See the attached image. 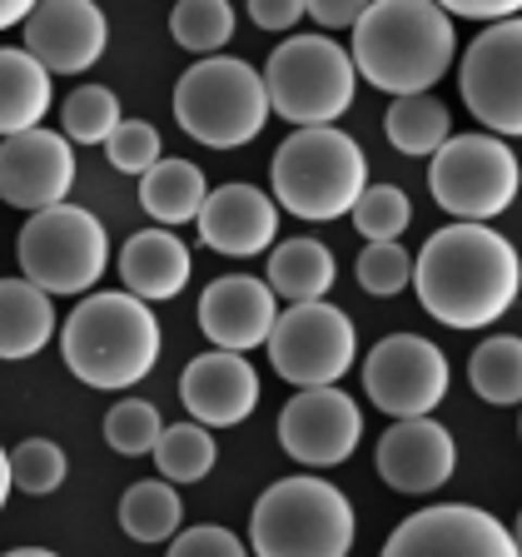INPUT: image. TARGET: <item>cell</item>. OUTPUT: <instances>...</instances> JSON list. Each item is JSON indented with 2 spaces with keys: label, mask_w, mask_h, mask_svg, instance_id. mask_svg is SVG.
I'll return each mask as SVG.
<instances>
[{
  "label": "cell",
  "mask_w": 522,
  "mask_h": 557,
  "mask_svg": "<svg viewBox=\"0 0 522 557\" xmlns=\"http://www.w3.org/2000/svg\"><path fill=\"white\" fill-rule=\"evenodd\" d=\"M413 289L438 324L487 329L518 304L522 259L498 230L458 220L433 234L413 259Z\"/></svg>",
  "instance_id": "cell-1"
},
{
  "label": "cell",
  "mask_w": 522,
  "mask_h": 557,
  "mask_svg": "<svg viewBox=\"0 0 522 557\" xmlns=\"http://www.w3.org/2000/svg\"><path fill=\"white\" fill-rule=\"evenodd\" d=\"M353 70L383 95H423L458 55L452 15L438 0H369L353 25Z\"/></svg>",
  "instance_id": "cell-2"
},
{
  "label": "cell",
  "mask_w": 522,
  "mask_h": 557,
  "mask_svg": "<svg viewBox=\"0 0 522 557\" xmlns=\"http://www.w3.org/2000/svg\"><path fill=\"white\" fill-rule=\"evenodd\" d=\"M60 354L85 388H135L160 363V319L135 294H90L60 329Z\"/></svg>",
  "instance_id": "cell-3"
},
{
  "label": "cell",
  "mask_w": 522,
  "mask_h": 557,
  "mask_svg": "<svg viewBox=\"0 0 522 557\" xmlns=\"http://www.w3.org/2000/svg\"><path fill=\"white\" fill-rule=\"evenodd\" d=\"M274 180V205L289 209L294 220H344L369 189V160H363L359 139L334 125L294 129L274 150L269 164Z\"/></svg>",
  "instance_id": "cell-4"
},
{
  "label": "cell",
  "mask_w": 522,
  "mask_h": 557,
  "mask_svg": "<svg viewBox=\"0 0 522 557\" xmlns=\"http://www.w3.org/2000/svg\"><path fill=\"white\" fill-rule=\"evenodd\" d=\"M254 557H348L353 508L324 478H278L249 518Z\"/></svg>",
  "instance_id": "cell-5"
},
{
  "label": "cell",
  "mask_w": 522,
  "mask_h": 557,
  "mask_svg": "<svg viewBox=\"0 0 522 557\" xmlns=\"http://www.w3.org/2000/svg\"><path fill=\"white\" fill-rule=\"evenodd\" d=\"M174 120L209 150H239L269 120L264 75L234 55H204L174 85Z\"/></svg>",
  "instance_id": "cell-6"
},
{
  "label": "cell",
  "mask_w": 522,
  "mask_h": 557,
  "mask_svg": "<svg viewBox=\"0 0 522 557\" xmlns=\"http://www.w3.org/2000/svg\"><path fill=\"white\" fill-rule=\"evenodd\" d=\"M353 85H359L353 55L319 30L278 40L264 65L269 110H278V120H289L299 129L334 125L353 104Z\"/></svg>",
  "instance_id": "cell-7"
},
{
  "label": "cell",
  "mask_w": 522,
  "mask_h": 557,
  "mask_svg": "<svg viewBox=\"0 0 522 557\" xmlns=\"http://www.w3.org/2000/svg\"><path fill=\"white\" fill-rule=\"evenodd\" d=\"M15 259H21V274L46 294H85L110 264V239L90 209L50 205L25 220Z\"/></svg>",
  "instance_id": "cell-8"
},
{
  "label": "cell",
  "mask_w": 522,
  "mask_h": 557,
  "mask_svg": "<svg viewBox=\"0 0 522 557\" xmlns=\"http://www.w3.org/2000/svg\"><path fill=\"white\" fill-rule=\"evenodd\" d=\"M518 185L522 174L502 135H448V145L428 164V189L452 220H498L518 199Z\"/></svg>",
  "instance_id": "cell-9"
},
{
  "label": "cell",
  "mask_w": 522,
  "mask_h": 557,
  "mask_svg": "<svg viewBox=\"0 0 522 557\" xmlns=\"http://www.w3.org/2000/svg\"><path fill=\"white\" fill-rule=\"evenodd\" d=\"M269 363L294 388H328L359 359V334L338 304H289L264 338Z\"/></svg>",
  "instance_id": "cell-10"
},
{
  "label": "cell",
  "mask_w": 522,
  "mask_h": 557,
  "mask_svg": "<svg viewBox=\"0 0 522 557\" xmlns=\"http://www.w3.org/2000/svg\"><path fill=\"white\" fill-rule=\"evenodd\" d=\"M458 90L477 125L522 139V15L493 21L458 60Z\"/></svg>",
  "instance_id": "cell-11"
},
{
  "label": "cell",
  "mask_w": 522,
  "mask_h": 557,
  "mask_svg": "<svg viewBox=\"0 0 522 557\" xmlns=\"http://www.w3.org/2000/svg\"><path fill=\"white\" fill-rule=\"evenodd\" d=\"M448 354L423 334H388L363 359V394L388 418H428L448 398Z\"/></svg>",
  "instance_id": "cell-12"
},
{
  "label": "cell",
  "mask_w": 522,
  "mask_h": 557,
  "mask_svg": "<svg viewBox=\"0 0 522 557\" xmlns=\"http://www.w3.org/2000/svg\"><path fill=\"white\" fill-rule=\"evenodd\" d=\"M378 557H518V543L493 512L438 503L398 522Z\"/></svg>",
  "instance_id": "cell-13"
},
{
  "label": "cell",
  "mask_w": 522,
  "mask_h": 557,
  "mask_svg": "<svg viewBox=\"0 0 522 557\" xmlns=\"http://www.w3.org/2000/svg\"><path fill=\"white\" fill-rule=\"evenodd\" d=\"M363 438V413L344 388H299L278 413V443L303 468H338Z\"/></svg>",
  "instance_id": "cell-14"
},
{
  "label": "cell",
  "mask_w": 522,
  "mask_h": 557,
  "mask_svg": "<svg viewBox=\"0 0 522 557\" xmlns=\"http://www.w3.org/2000/svg\"><path fill=\"white\" fill-rule=\"evenodd\" d=\"M75 185V154L55 129H21L0 139V199L11 209H50L65 205Z\"/></svg>",
  "instance_id": "cell-15"
},
{
  "label": "cell",
  "mask_w": 522,
  "mask_h": 557,
  "mask_svg": "<svg viewBox=\"0 0 522 557\" xmlns=\"http://www.w3.org/2000/svg\"><path fill=\"white\" fill-rule=\"evenodd\" d=\"M21 40L50 75H80L104 55L110 25L95 0H40L21 21Z\"/></svg>",
  "instance_id": "cell-16"
},
{
  "label": "cell",
  "mask_w": 522,
  "mask_h": 557,
  "mask_svg": "<svg viewBox=\"0 0 522 557\" xmlns=\"http://www.w3.org/2000/svg\"><path fill=\"white\" fill-rule=\"evenodd\" d=\"M452 468L458 448L438 418H394V429L378 438V478L394 493H438Z\"/></svg>",
  "instance_id": "cell-17"
},
{
  "label": "cell",
  "mask_w": 522,
  "mask_h": 557,
  "mask_svg": "<svg viewBox=\"0 0 522 557\" xmlns=\"http://www.w3.org/2000/svg\"><path fill=\"white\" fill-rule=\"evenodd\" d=\"M179 398H185L189 418L204 429H234L254 413L259 404V373L249 369L244 354L229 348H209L199 359H189V369L179 373Z\"/></svg>",
  "instance_id": "cell-18"
},
{
  "label": "cell",
  "mask_w": 522,
  "mask_h": 557,
  "mask_svg": "<svg viewBox=\"0 0 522 557\" xmlns=\"http://www.w3.org/2000/svg\"><path fill=\"white\" fill-rule=\"evenodd\" d=\"M278 319L274 289L264 278L249 274H224L214 278L204 294H199V329L214 348H229V354H249L269 338Z\"/></svg>",
  "instance_id": "cell-19"
},
{
  "label": "cell",
  "mask_w": 522,
  "mask_h": 557,
  "mask_svg": "<svg viewBox=\"0 0 522 557\" xmlns=\"http://www.w3.org/2000/svg\"><path fill=\"white\" fill-rule=\"evenodd\" d=\"M278 234V205L254 185H220L199 205V239L214 255L249 259L264 255L269 239Z\"/></svg>",
  "instance_id": "cell-20"
},
{
  "label": "cell",
  "mask_w": 522,
  "mask_h": 557,
  "mask_svg": "<svg viewBox=\"0 0 522 557\" xmlns=\"http://www.w3.org/2000/svg\"><path fill=\"white\" fill-rule=\"evenodd\" d=\"M189 244L174 230H139L125 239L120 249V278H125V294L154 304V299H174V294L189 284Z\"/></svg>",
  "instance_id": "cell-21"
},
{
  "label": "cell",
  "mask_w": 522,
  "mask_h": 557,
  "mask_svg": "<svg viewBox=\"0 0 522 557\" xmlns=\"http://www.w3.org/2000/svg\"><path fill=\"white\" fill-rule=\"evenodd\" d=\"M55 334L50 294L30 278H0V359H35Z\"/></svg>",
  "instance_id": "cell-22"
},
{
  "label": "cell",
  "mask_w": 522,
  "mask_h": 557,
  "mask_svg": "<svg viewBox=\"0 0 522 557\" xmlns=\"http://www.w3.org/2000/svg\"><path fill=\"white\" fill-rule=\"evenodd\" d=\"M50 100V70L30 55V50L5 46L0 50V139L21 135V129H35L46 120Z\"/></svg>",
  "instance_id": "cell-23"
},
{
  "label": "cell",
  "mask_w": 522,
  "mask_h": 557,
  "mask_svg": "<svg viewBox=\"0 0 522 557\" xmlns=\"http://www.w3.org/2000/svg\"><path fill=\"white\" fill-rule=\"evenodd\" d=\"M204 195H209L204 174H199V164H189V160H170V154H160L150 170L139 174V205H145V214L160 220L164 230L199 220Z\"/></svg>",
  "instance_id": "cell-24"
},
{
  "label": "cell",
  "mask_w": 522,
  "mask_h": 557,
  "mask_svg": "<svg viewBox=\"0 0 522 557\" xmlns=\"http://www.w3.org/2000/svg\"><path fill=\"white\" fill-rule=\"evenodd\" d=\"M334 255H328V244L319 239H284L269 255V274L264 284L278 294V299H289V304H313V299H324L328 289H334Z\"/></svg>",
  "instance_id": "cell-25"
},
{
  "label": "cell",
  "mask_w": 522,
  "mask_h": 557,
  "mask_svg": "<svg viewBox=\"0 0 522 557\" xmlns=\"http://www.w3.org/2000/svg\"><path fill=\"white\" fill-rule=\"evenodd\" d=\"M383 135L398 154H438L452 135V120L443 110V100L423 95H394L388 115H383Z\"/></svg>",
  "instance_id": "cell-26"
},
{
  "label": "cell",
  "mask_w": 522,
  "mask_h": 557,
  "mask_svg": "<svg viewBox=\"0 0 522 557\" xmlns=\"http://www.w3.org/2000/svg\"><path fill=\"white\" fill-rule=\"evenodd\" d=\"M468 383L473 394L493 408H518L522 404V338L493 334L473 348L468 359Z\"/></svg>",
  "instance_id": "cell-27"
},
{
  "label": "cell",
  "mask_w": 522,
  "mask_h": 557,
  "mask_svg": "<svg viewBox=\"0 0 522 557\" xmlns=\"http://www.w3.org/2000/svg\"><path fill=\"white\" fill-rule=\"evenodd\" d=\"M179 518H185V503L164 478H145L120 498V528L135 543H170L179 533Z\"/></svg>",
  "instance_id": "cell-28"
},
{
  "label": "cell",
  "mask_w": 522,
  "mask_h": 557,
  "mask_svg": "<svg viewBox=\"0 0 522 557\" xmlns=\"http://www.w3.org/2000/svg\"><path fill=\"white\" fill-rule=\"evenodd\" d=\"M214 458H220L214 433H209L204 423H195V418L164 429L160 443H154V468H160L164 483H199V478H209Z\"/></svg>",
  "instance_id": "cell-29"
},
{
  "label": "cell",
  "mask_w": 522,
  "mask_h": 557,
  "mask_svg": "<svg viewBox=\"0 0 522 557\" xmlns=\"http://www.w3.org/2000/svg\"><path fill=\"white\" fill-rule=\"evenodd\" d=\"M174 46H185L189 55H220L224 40L234 35V5L229 0H179L170 11Z\"/></svg>",
  "instance_id": "cell-30"
},
{
  "label": "cell",
  "mask_w": 522,
  "mask_h": 557,
  "mask_svg": "<svg viewBox=\"0 0 522 557\" xmlns=\"http://www.w3.org/2000/svg\"><path fill=\"white\" fill-rule=\"evenodd\" d=\"M60 125H65V139L75 145H104L120 125V100L115 90L104 85H80L60 100Z\"/></svg>",
  "instance_id": "cell-31"
},
{
  "label": "cell",
  "mask_w": 522,
  "mask_h": 557,
  "mask_svg": "<svg viewBox=\"0 0 522 557\" xmlns=\"http://www.w3.org/2000/svg\"><path fill=\"white\" fill-rule=\"evenodd\" d=\"M164 423L160 408L145 404V398H120L110 413H104V443L120 453V458H139V453H154Z\"/></svg>",
  "instance_id": "cell-32"
},
{
  "label": "cell",
  "mask_w": 522,
  "mask_h": 557,
  "mask_svg": "<svg viewBox=\"0 0 522 557\" xmlns=\"http://www.w3.org/2000/svg\"><path fill=\"white\" fill-rule=\"evenodd\" d=\"M359 284L373 294V299H394L413 284V259L403 255V244L398 239H369L359 249Z\"/></svg>",
  "instance_id": "cell-33"
},
{
  "label": "cell",
  "mask_w": 522,
  "mask_h": 557,
  "mask_svg": "<svg viewBox=\"0 0 522 557\" xmlns=\"http://www.w3.org/2000/svg\"><path fill=\"white\" fill-rule=\"evenodd\" d=\"M11 483L30 498H46L65 483V453L50 438H25L11 448Z\"/></svg>",
  "instance_id": "cell-34"
},
{
  "label": "cell",
  "mask_w": 522,
  "mask_h": 557,
  "mask_svg": "<svg viewBox=\"0 0 522 557\" xmlns=\"http://www.w3.org/2000/svg\"><path fill=\"white\" fill-rule=\"evenodd\" d=\"M348 214H353L363 239H398L413 224V205H408V195L398 185H369Z\"/></svg>",
  "instance_id": "cell-35"
},
{
  "label": "cell",
  "mask_w": 522,
  "mask_h": 557,
  "mask_svg": "<svg viewBox=\"0 0 522 557\" xmlns=\"http://www.w3.org/2000/svg\"><path fill=\"white\" fill-rule=\"evenodd\" d=\"M104 154H110V164H115L120 174H145L164 154L160 129H154L150 120H120L115 135L104 139Z\"/></svg>",
  "instance_id": "cell-36"
},
{
  "label": "cell",
  "mask_w": 522,
  "mask_h": 557,
  "mask_svg": "<svg viewBox=\"0 0 522 557\" xmlns=\"http://www.w3.org/2000/svg\"><path fill=\"white\" fill-rule=\"evenodd\" d=\"M170 557H249V547L229 528H189V533H174Z\"/></svg>",
  "instance_id": "cell-37"
},
{
  "label": "cell",
  "mask_w": 522,
  "mask_h": 557,
  "mask_svg": "<svg viewBox=\"0 0 522 557\" xmlns=\"http://www.w3.org/2000/svg\"><path fill=\"white\" fill-rule=\"evenodd\" d=\"M363 11H369V0H303V15H313L319 30H348V25H359Z\"/></svg>",
  "instance_id": "cell-38"
},
{
  "label": "cell",
  "mask_w": 522,
  "mask_h": 557,
  "mask_svg": "<svg viewBox=\"0 0 522 557\" xmlns=\"http://www.w3.org/2000/svg\"><path fill=\"white\" fill-rule=\"evenodd\" d=\"M303 15V0H249V21L259 25V30L278 35V30H294Z\"/></svg>",
  "instance_id": "cell-39"
},
{
  "label": "cell",
  "mask_w": 522,
  "mask_h": 557,
  "mask_svg": "<svg viewBox=\"0 0 522 557\" xmlns=\"http://www.w3.org/2000/svg\"><path fill=\"white\" fill-rule=\"evenodd\" d=\"M448 15H468V21H512L522 15V0H438Z\"/></svg>",
  "instance_id": "cell-40"
},
{
  "label": "cell",
  "mask_w": 522,
  "mask_h": 557,
  "mask_svg": "<svg viewBox=\"0 0 522 557\" xmlns=\"http://www.w3.org/2000/svg\"><path fill=\"white\" fill-rule=\"evenodd\" d=\"M40 0H0V30H11V25H21L25 15L35 11Z\"/></svg>",
  "instance_id": "cell-41"
},
{
  "label": "cell",
  "mask_w": 522,
  "mask_h": 557,
  "mask_svg": "<svg viewBox=\"0 0 522 557\" xmlns=\"http://www.w3.org/2000/svg\"><path fill=\"white\" fill-rule=\"evenodd\" d=\"M11 453H5V448H0V508H5V498H11Z\"/></svg>",
  "instance_id": "cell-42"
},
{
  "label": "cell",
  "mask_w": 522,
  "mask_h": 557,
  "mask_svg": "<svg viewBox=\"0 0 522 557\" xmlns=\"http://www.w3.org/2000/svg\"><path fill=\"white\" fill-rule=\"evenodd\" d=\"M5 557H55V553H50V547H11Z\"/></svg>",
  "instance_id": "cell-43"
},
{
  "label": "cell",
  "mask_w": 522,
  "mask_h": 557,
  "mask_svg": "<svg viewBox=\"0 0 522 557\" xmlns=\"http://www.w3.org/2000/svg\"><path fill=\"white\" fill-rule=\"evenodd\" d=\"M512 543H518V557H522V512H518V528H512Z\"/></svg>",
  "instance_id": "cell-44"
}]
</instances>
